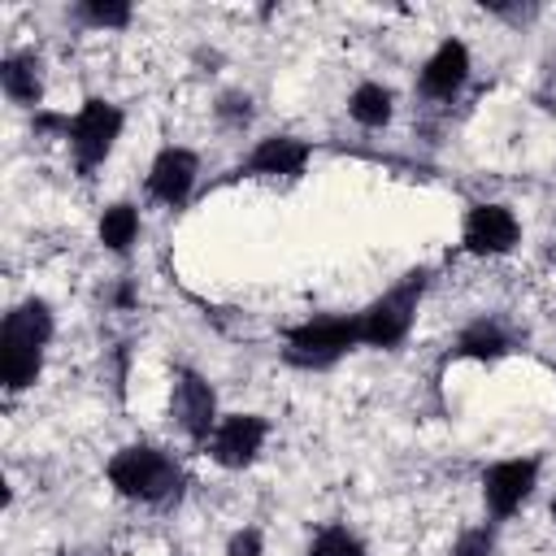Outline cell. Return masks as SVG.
I'll list each match as a JSON object with an SVG mask.
<instances>
[{
    "mask_svg": "<svg viewBox=\"0 0 556 556\" xmlns=\"http://www.w3.org/2000/svg\"><path fill=\"white\" fill-rule=\"evenodd\" d=\"M52 339V308L48 300L30 295L22 304H13L0 321V382L4 391H26L35 387L39 369H43V348Z\"/></svg>",
    "mask_w": 556,
    "mask_h": 556,
    "instance_id": "cell-1",
    "label": "cell"
},
{
    "mask_svg": "<svg viewBox=\"0 0 556 556\" xmlns=\"http://www.w3.org/2000/svg\"><path fill=\"white\" fill-rule=\"evenodd\" d=\"M104 473L122 500H139V504H169L182 491V465L152 443H130L113 452Z\"/></svg>",
    "mask_w": 556,
    "mask_h": 556,
    "instance_id": "cell-2",
    "label": "cell"
},
{
    "mask_svg": "<svg viewBox=\"0 0 556 556\" xmlns=\"http://www.w3.org/2000/svg\"><path fill=\"white\" fill-rule=\"evenodd\" d=\"M426 269H408L395 287H387L374 304L356 313L361 321V348H400L417 321V304L426 295Z\"/></svg>",
    "mask_w": 556,
    "mask_h": 556,
    "instance_id": "cell-3",
    "label": "cell"
},
{
    "mask_svg": "<svg viewBox=\"0 0 556 556\" xmlns=\"http://www.w3.org/2000/svg\"><path fill=\"white\" fill-rule=\"evenodd\" d=\"M352 348H361V321L356 313H326V317H308L300 326L287 330V348L282 361L295 369H330L334 361H343Z\"/></svg>",
    "mask_w": 556,
    "mask_h": 556,
    "instance_id": "cell-4",
    "label": "cell"
},
{
    "mask_svg": "<svg viewBox=\"0 0 556 556\" xmlns=\"http://www.w3.org/2000/svg\"><path fill=\"white\" fill-rule=\"evenodd\" d=\"M122 126H126V113H122L113 100H100V96L83 100V109L70 117V126H65V143H70L74 165H78L83 178H91V174L109 161L113 143L122 139Z\"/></svg>",
    "mask_w": 556,
    "mask_h": 556,
    "instance_id": "cell-5",
    "label": "cell"
},
{
    "mask_svg": "<svg viewBox=\"0 0 556 556\" xmlns=\"http://www.w3.org/2000/svg\"><path fill=\"white\" fill-rule=\"evenodd\" d=\"M169 408H174L178 430H182L195 447H208V439H213V430H217V421H222V413H217V391L208 387V378L195 374V369H178Z\"/></svg>",
    "mask_w": 556,
    "mask_h": 556,
    "instance_id": "cell-6",
    "label": "cell"
},
{
    "mask_svg": "<svg viewBox=\"0 0 556 556\" xmlns=\"http://www.w3.org/2000/svg\"><path fill=\"white\" fill-rule=\"evenodd\" d=\"M539 482V456H508L482 469V500L495 521H508Z\"/></svg>",
    "mask_w": 556,
    "mask_h": 556,
    "instance_id": "cell-7",
    "label": "cell"
},
{
    "mask_svg": "<svg viewBox=\"0 0 556 556\" xmlns=\"http://www.w3.org/2000/svg\"><path fill=\"white\" fill-rule=\"evenodd\" d=\"M521 239V222L508 204H473L465 213V226H460V243L469 256H508Z\"/></svg>",
    "mask_w": 556,
    "mask_h": 556,
    "instance_id": "cell-8",
    "label": "cell"
},
{
    "mask_svg": "<svg viewBox=\"0 0 556 556\" xmlns=\"http://www.w3.org/2000/svg\"><path fill=\"white\" fill-rule=\"evenodd\" d=\"M269 439V421L261 413H226L208 439V456L222 465V469H243L256 460V452L265 447Z\"/></svg>",
    "mask_w": 556,
    "mask_h": 556,
    "instance_id": "cell-9",
    "label": "cell"
},
{
    "mask_svg": "<svg viewBox=\"0 0 556 556\" xmlns=\"http://www.w3.org/2000/svg\"><path fill=\"white\" fill-rule=\"evenodd\" d=\"M195 178H200V156L191 148H161L148 165V195L161 200L165 208H182L195 191Z\"/></svg>",
    "mask_w": 556,
    "mask_h": 556,
    "instance_id": "cell-10",
    "label": "cell"
},
{
    "mask_svg": "<svg viewBox=\"0 0 556 556\" xmlns=\"http://www.w3.org/2000/svg\"><path fill=\"white\" fill-rule=\"evenodd\" d=\"M469 74H473L469 48H465L460 39H443V43L426 56L417 87H421V96H426V100H456V96L465 91Z\"/></svg>",
    "mask_w": 556,
    "mask_h": 556,
    "instance_id": "cell-11",
    "label": "cell"
},
{
    "mask_svg": "<svg viewBox=\"0 0 556 556\" xmlns=\"http://www.w3.org/2000/svg\"><path fill=\"white\" fill-rule=\"evenodd\" d=\"M308 156H313V148L304 139H295V135H265L235 174H248V178H300Z\"/></svg>",
    "mask_w": 556,
    "mask_h": 556,
    "instance_id": "cell-12",
    "label": "cell"
},
{
    "mask_svg": "<svg viewBox=\"0 0 556 556\" xmlns=\"http://www.w3.org/2000/svg\"><path fill=\"white\" fill-rule=\"evenodd\" d=\"M0 87L17 109H35L43 100V61L35 52H9L0 61Z\"/></svg>",
    "mask_w": 556,
    "mask_h": 556,
    "instance_id": "cell-13",
    "label": "cell"
},
{
    "mask_svg": "<svg viewBox=\"0 0 556 556\" xmlns=\"http://www.w3.org/2000/svg\"><path fill=\"white\" fill-rule=\"evenodd\" d=\"M508 348H513V343H508L504 326L491 321V317H478V321H469V326L456 334V356H465V361L491 365V361H500Z\"/></svg>",
    "mask_w": 556,
    "mask_h": 556,
    "instance_id": "cell-14",
    "label": "cell"
},
{
    "mask_svg": "<svg viewBox=\"0 0 556 556\" xmlns=\"http://www.w3.org/2000/svg\"><path fill=\"white\" fill-rule=\"evenodd\" d=\"M348 113H352L356 126L382 130V126L395 117V91L382 87V83H361V87L348 96Z\"/></svg>",
    "mask_w": 556,
    "mask_h": 556,
    "instance_id": "cell-15",
    "label": "cell"
},
{
    "mask_svg": "<svg viewBox=\"0 0 556 556\" xmlns=\"http://www.w3.org/2000/svg\"><path fill=\"white\" fill-rule=\"evenodd\" d=\"M135 239H139V208L126 204V200L109 204V208L100 213V243H104L113 256H126V252L135 248Z\"/></svg>",
    "mask_w": 556,
    "mask_h": 556,
    "instance_id": "cell-16",
    "label": "cell"
},
{
    "mask_svg": "<svg viewBox=\"0 0 556 556\" xmlns=\"http://www.w3.org/2000/svg\"><path fill=\"white\" fill-rule=\"evenodd\" d=\"M78 17L87 26H104V30H122L130 22V4L122 0H83L78 4Z\"/></svg>",
    "mask_w": 556,
    "mask_h": 556,
    "instance_id": "cell-17",
    "label": "cell"
},
{
    "mask_svg": "<svg viewBox=\"0 0 556 556\" xmlns=\"http://www.w3.org/2000/svg\"><path fill=\"white\" fill-rule=\"evenodd\" d=\"M308 556H365V547H361V539L348 534L343 526H326V530L313 539Z\"/></svg>",
    "mask_w": 556,
    "mask_h": 556,
    "instance_id": "cell-18",
    "label": "cell"
},
{
    "mask_svg": "<svg viewBox=\"0 0 556 556\" xmlns=\"http://www.w3.org/2000/svg\"><path fill=\"white\" fill-rule=\"evenodd\" d=\"M495 552V530L491 526H478V530H465L452 547V556H491Z\"/></svg>",
    "mask_w": 556,
    "mask_h": 556,
    "instance_id": "cell-19",
    "label": "cell"
},
{
    "mask_svg": "<svg viewBox=\"0 0 556 556\" xmlns=\"http://www.w3.org/2000/svg\"><path fill=\"white\" fill-rule=\"evenodd\" d=\"M217 117L230 122V126L252 122V96H248V91H226V96L217 100Z\"/></svg>",
    "mask_w": 556,
    "mask_h": 556,
    "instance_id": "cell-20",
    "label": "cell"
},
{
    "mask_svg": "<svg viewBox=\"0 0 556 556\" xmlns=\"http://www.w3.org/2000/svg\"><path fill=\"white\" fill-rule=\"evenodd\" d=\"M261 552H265V539L256 526H243L226 539V556H261Z\"/></svg>",
    "mask_w": 556,
    "mask_h": 556,
    "instance_id": "cell-21",
    "label": "cell"
},
{
    "mask_svg": "<svg viewBox=\"0 0 556 556\" xmlns=\"http://www.w3.org/2000/svg\"><path fill=\"white\" fill-rule=\"evenodd\" d=\"M547 513H552V526H556V495H552V504H547Z\"/></svg>",
    "mask_w": 556,
    "mask_h": 556,
    "instance_id": "cell-22",
    "label": "cell"
}]
</instances>
